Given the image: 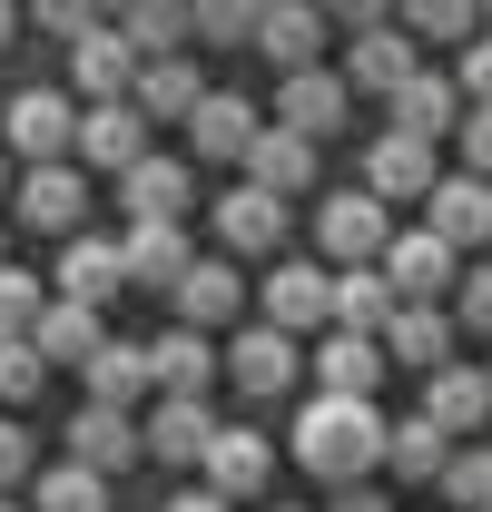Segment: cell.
Instances as JSON below:
<instances>
[{
    "instance_id": "cell-56",
    "label": "cell",
    "mask_w": 492,
    "mask_h": 512,
    "mask_svg": "<svg viewBox=\"0 0 492 512\" xmlns=\"http://www.w3.org/2000/svg\"><path fill=\"white\" fill-rule=\"evenodd\" d=\"M483 375H492V365H483Z\"/></svg>"
},
{
    "instance_id": "cell-36",
    "label": "cell",
    "mask_w": 492,
    "mask_h": 512,
    "mask_svg": "<svg viewBox=\"0 0 492 512\" xmlns=\"http://www.w3.org/2000/svg\"><path fill=\"white\" fill-rule=\"evenodd\" d=\"M128 40H138V60H168L187 40V0H128V20H119Z\"/></svg>"
},
{
    "instance_id": "cell-38",
    "label": "cell",
    "mask_w": 492,
    "mask_h": 512,
    "mask_svg": "<svg viewBox=\"0 0 492 512\" xmlns=\"http://www.w3.org/2000/svg\"><path fill=\"white\" fill-rule=\"evenodd\" d=\"M40 384H50V355L30 335H0V404H40Z\"/></svg>"
},
{
    "instance_id": "cell-55",
    "label": "cell",
    "mask_w": 492,
    "mask_h": 512,
    "mask_svg": "<svg viewBox=\"0 0 492 512\" xmlns=\"http://www.w3.org/2000/svg\"><path fill=\"white\" fill-rule=\"evenodd\" d=\"M483 30H492V0H483Z\"/></svg>"
},
{
    "instance_id": "cell-8",
    "label": "cell",
    "mask_w": 492,
    "mask_h": 512,
    "mask_svg": "<svg viewBox=\"0 0 492 512\" xmlns=\"http://www.w3.org/2000/svg\"><path fill=\"white\" fill-rule=\"evenodd\" d=\"M69 148H79L89 168H109V178H119L128 158H148V119H138V99H89L79 128H69Z\"/></svg>"
},
{
    "instance_id": "cell-34",
    "label": "cell",
    "mask_w": 492,
    "mask_h": 512,
    "mask_svg": "<svg viewBox=\"0 0 492 512\" xmlns=\"http://www.w3.org/2000/svg\"><path fill=\"white\" fill-rule=\"evenodd\" d=\"M79 375H89L99 404H138V394H158V384H148V345H109V335H99V355H89Z\"/></svg>"
},
{
    "instance_id": "cell-28",
    "label": "cell",
    "mask_w": 492,
    "mask_h": 512,
    "mask_svg": "<svg viewBox=\"0 0 492 512\" xmlns=\"http://www.w3.org/2000/svg\"><path fill=\"white\" fill-rule=\"evenodd\" d=\"M119 286H128V266H119V237H69V247H60V286H50V296L109 306Z\"/></svg>"
},
{
    "instance_id": "cell-44",
    "label": "cell",
    "mask_w": 492,
    "mask_h": 512,
    "mask_svg": "<svg viewBox=\"0 0 492 512\" xmlns=\"http://www.w3.org/2000/svg\"><path fill=\"white\" fill-rule=\"evenodd\" d=\"M453 138H463L473 178H492V109H463V119H453Z\"/></svg>"
},
{
    "instance_id": "cell-32",
    "label": "cell",
    "mask_w": 492,
    "mask_h": 512,
    "mask_svg": "<svg viewBox=\"0 0 492 512\" xmlns=\"http://www.w3.org/2000/svg\"><path fill=\"white\" fill-rule=\"evenodd\" d=\"M404 296L384 286V266H335V316L325 325H355V335H384V316H394Z\"/></svg>"
},
{
    "instance_id": "cell-42",
    "label": "cell",
    "mask_w": 492,
    "mask_h": 512,
    "mask_svg": "<svg viewBox=\"0 0 492 512\" xmlns=\"http://www.w3.org/2000/svg\"><path fill=\"white\" fill-rule=\"evenodd\" d=\"M453 89H463V109H492V30L463 40V69H453Z\"/></svg>"
},
{
    "instance_id": "cell-18",
    "label": "cell",
    "mask_w": 492,
    "mask_h": 512,
    "mask_svg": "<svg viewBox=\"0 0 492 512\" xmlns=\"http://www.w3.org/2000/svg\"><path fill=\"white\" fill-rule=\"evenodd\" d=\"M424 227L443 247H483L492 237V178H473V168H463V178H433L424 188Z\"/></svg>"
},
{
    "instance_id": "cell-43",
    "label": "cell",
    "mask_w": 492,
    "mask_h": 512,
    "mask_svg": "<svg viewBox=\"0 0 492 512\" xmlns=\"http://www.w3.org/2000/svg\"><path fill=\"white\" fill-rule=\"evenodd\" d=\"M20 483H30V424L0 414V493H20Z\"/></svg>"
},
{
    "instance_id": "cell-51",
    "label": "cell",
    "mask_w": 492,
    "mask_h": 512,
    "mask_svg": "<svg viewBox=\"0 0 492 512\" xmlns=\"http://www.w3.org/2000/svg\"><path fill=\"white\" fill-rule=\"evenodd\" d=\"M0 197H10V158H0Z\"/></svg>"
},
{
    "instance_id": "cell-37",
    "label": "cell",
    "mask_w": 492,
    "mask_h": 512,
    "mask_svg": "<svg viewBox=\"0 0 492 512\" xmlns=\"http://www.w3.org/2000/svg\"><path fill=\"white\" fill-rule=\"evenodd\" d=\"M414 40H473L483 30V0H394Z\"/></svg>"
},
{
    "instance_id": "cell-20",
    "label": "cell",
    "mask_w": 492,
    "mask_h": 512,
    "mask_svg": "<svg viewBox=\"0 0 492 512\" xmlns=\"http://www.w3.org/2000/svg\"><path fill=\"white\" fill-rule=\"evenodd\" d=\"M207 434H217V414H207V394H158V414L138 424V444H148V463H197L207 453Z\"/></svg>"
},
{
    "instance_id": "cell-19",
    "label": "cell",
    "mask_w": 492,
    "mask_h": 512,
    "mask_svg": "<svg viewBox=\"0 0 492 512\" xmlns=\"http://www.w3.org/2000/svg\"><path fill=\"white\" fill-rule=\"evenodd\" d=\"M246 40H256L276 69H315V60H325V10H315V0H266Z\"/></svg>"
},
{
    "instance_id": "cell-26",
    "label": "cell",
    "mask_w": 492,
    "mask_h": 512,
    "mask_svg": "<svg viewBox=\"0 0 492 512\" xmlns=\"http://www.w3.org/2000/svg\"><path fill=\"white\" fill-rule=\"evenodd\" d=\"M148 384H158V394H207V384H217V345H207V325H168V335L148 345Z\"/></svg>"
},
{
    "instance_id": "cell-6",
    "label": "cell",
    "mask_w": 492,
    "mask_h": 512,
    "mask_svg": "<svg viewBox=\"0 0 492 512\" xmlns=\"http://www.w3.org/2000/svg\"><path fill=\"white\" fill-rule=\"evenodd\" d=\"M453 335H463L453 306H394L374 345H384V365H394V375H433V365H453Z\"/></svg>"
},
{
    "instance_id": "cell-15",
    "label": "cell",
    "mask_w": 492,
    "mask_h": 512,
    "mask_svg": "<svg viewBox=\"0 0 492 512\" xmlns=\"http://www.w3.org/2000/svg\"><path fill=\"white\" fill-rule=\"evenodd\" d=\"M69 128H79V109H69L60 89H20V99H0V138H10L20 158H69Z\"/></svg>"
},
{
    "instance_id": "cell-27",
    "label": "cell",
    "mask_w": 492,
    "mask_h": 512,
    "mask_svg": "<svg viewBox=\"0 0 492 512\" xmlns=\"http://www.w3.org/2000/svg\"><path fill=\"white\" fill-rule=\"evenodd\" d=\"M424 414L463 444V434H483V414H492V375H473V365H433L424 375Z\"/></svg>"
},
{
    "instance_id": "cell-11",
    "label": "cell",
    "mask_w": 492,
    "mask_h": 512,
    "mask_svg": "<svg viewBox=\"0 0 492 512\" xmlns=\"http://www.w3.org/2000/svg\"><path fill=\"white\" fill-rule=\"evenodd\" d=\"M246 188H276V197H306L315 188V138H296V128L256 119V138H246Z\"/></svg>"
},
{
    "instance_id": "cell-46",
    "label": "cell",
    "mask_w": 492,
    "mask_h": 512,
    "mask_svg": "<svg viewBox=\"0 0 492 512\" xmlns=\"http://www.w3.org/2000/svg\"><path fill=\"white\" fill-rule=\"evenodd\" d=\"M453 325L492 335V266H483V276H463V306H453Z\"/></svg>"
},
{
    "instance_id": "cell-4",
    "label": "cell",
    "mask_w": 492,
    "mask_h": 512,
    "mask_svg": "<svg viewBox=\"0 0 492 512\" xmlns=\"http://www.w3.org/2000/svg\"><path fill=\"white\" fill-rule=\"evenodd\" d=\"M453 256H463V247H443L433 227H394L374 266H384V286H394L404 306H433V296H453Z\"/></svg>"
},
{
    "instance_id": "cell-35",
    "label": "cell",
    "mask_w": 492,
    "mask_h": 512,
    "mask_svg": "<svg viewBox=\"0 0 492 512\" xmlns=\"http://www.w3.org/2000/svg\"><path fill=\"white\" fill-rule=\"evenodd\" d=\"M30 512H109V473H89V463L69 453V463H50V473L30 483Z\"/></svg>"
},
{
    "instance_id": "cell-2",
    "label": "cell",
    "mask_w": 492,
    "mask_h": 512,
    "mask_svg": "<svg viewBox=\"0 0 492 512\" xmlns=\"http://www.w3.org/2000/svg\"><path fill=\"white\" fill-rule=\"evenodd\" d=\"M217 375L237 384V394H256V404H276V394H296L306 355H296V335H286V325H246L237 345L217 355Z\"/></svg>"
},
{
    "instance_id": "cell-16",
    "label": "cell",
    "mask_w": 492,
    "mask_h": 512,
    "mask_svg": "<svg viewBox=\"0 0 492 512\" xmlns=\"http://www.w3.org/2000/svg\"><path fill=\"white\" fill-rule=\"evenodd\" d=\"M69 453L89 463V473H128V463H148V444H138V414L128 404H79V424H69Z\"/></svg>"
},
{
    "instance_id": "cell-41",
    "label": "cell",
    "mask_w": 492,
    "mask_h": 512,
    "mask_svg": "<svg viewBox=\"0 0 492 512\" xmlns=\"http://www.w3.org/2000/svg\"><path fill=\"white\" fill-rule=\"evenodd\" d=\"M40 306H50V286H40V276H20V266H0V335H30Z\"/></svg>"
},
{
    "instance_id": "cell-33",
    "label": "cell",
    "mask_w": 492,
    "mask_h": 512,
    "mask_svg": "<svg viewBox=\"0 0 492 512\" xmlns=\"http://www.w3.org/2000/svg\"><path fill=\"white\" fill-rule=\"evenodd\" d=\"M443 453H453V434H443L433 414H404V424H384V463H394L404 483H443Z\"/></svg>"
},
{
    "instance_id": "cell-13",
    "label": "cell",
    "mask_w": 492,
    "mask_h": 512,
    "mask_svg": "<svg viewBox=\"0 0 492 512\" xmlns=\"http://www.w3.org/2000/svg\"><path fill=\"white\" fill-rule=\"evenodd\" d=\"M128 79H138V40L109 30V20H89V30L69 40V89H89V99H128Z\"/></svg>"
},
{
    "instance_id": "cell-1",
    "label": "cell",
    "mask_w": 492,
    "mask_h": 512,
    "mask_svg": "<svg viewBox=\"0 0 492 512\" xmlns=\"http://www.w3.org/2000/svg\"><path fill=\"white\" fill-rule=\"evenodd\" d=\"M286 453L306 463L315 483H365L374 463H384V414H374V394H315L306 414H296V434Z\"/></svg>"
},
{
    "instance_id": "cell-3",
    "label": "cell",
    "mask_w": 492,
    "mask_h": 512,
    "mask_svg": "<svg viewBox=\"0 0 492 512\" xmlns=\"http://www.w3.org/2000/svg\"><path fill=\"white\" fill-rule=\"evenodd\" d=\"M384 237H394V217H384V197H374V188H335L325 207H315V247L335 256V266H374Z\"/></svg>"
},
{
    "instance_id": "cell-30",
    "label": "cell",
    "mask_w": 492,
    "mask_h": 512,
    "mask_svg": "<svg viewBox=\"0 0 492 512\" xmlns=\"http://www.w3.org/2000/svg\"><path fill=\"white\" fill-rule=\"evenodd\" d=\"M168 306H178V325H227L246 306V286H237V266H217V256L197 266V256H187V276L168 286Z\"/></svg>"
},
{
    "instance_id": "cell-9",
    "label": "cell",
    "mask_w": 492,
    "mask_h": 512,
    "mask_svg": "<svg viewBox=\"0 0 492 512\" xmlns=\"http://www.w3.org/2000/svg\"><path fill=\"white\" fill-rule=\"evenodd\" d=\"M187 148H197V168H237L246 138H256V99H237V89H207L197 109H187Z\"/></svg>"
},
{
    "instance_id": "cell-24",
    "label": "cell",
    "mask_w": 492,
    "mask_h": 512,
    "mask_svg": "<svg viewBox=\"0 0 492 512\" xmlns=\"http://www.w3.org/2000/svg\"><path fill=\"white\" fill-rule=\"evenodd\" d=\"M128 99H138V119H148V128H178L187 109L207 99V79H197V60H178V50H168V60H138Z\"/></svg>"
},
{
    "instance_id": "cell-39",
    "label": "cell",
    "mask_w": 492,
    "mask_h": 512,
    "mask_svg": "<svg viewBox=\"0 0 492 512\" xmlns=\"http://www.w3.org/2000/svg\"><path fill=\"white\" fill-rule=\"evenodd\" d=\"M256 10H266V0H187V30L217 40V50H237L246 30H256Z\"/></svg>"
},
{
    "instance_id": "cell-40",
    "label": "cell",
    "mask_w": 492,
    "mask_h": 512,
    "mask_svg": "<svg viewBox=\"0 0 492 512\" xmlns=\"http://www.w3.org/2000/svg\"><path fill=\"white\" fill-rule=\"evenodd\" d=\"M443 493H453L463 512H483L492 503V453L483 444H453V453H443Z\"/></svg>"
},
{
    "instance_id": "cell-23",
    "label": "cell",
    "mask_w": 492,
    "mask_h": 512,
    "mask_svg": "<svg viewBox=\"0 0 492 512\" xmlns=\"http://www.w3.org/2000/svg\"><path fill=\"white\" fill-rule=\"evenodd\" d=\"M119 266H128V286L168 296V286L187 276V227H178V217H148V227H128V237H119Z\"/></svg>"
},
{
    "instance_id": "cell-57",
    "label": "cell",
    "mask_w": 492,
    "mask_h": 512,
    "mask_svg": "<svg viewBox=\"0 0 492 512\" xmlns=\"http://www.w3.org/2000/svg\"><path fill=\"white\" fill-rule=\"evenodd\" d=\"M483 512H492V503H483Z\"/></svg>"
},
{
    "instance_id": "cell-17",
    "label": "cell",
    "mask_w": 492,
    "mask_h": 512,
    "mask_svg": "<svg viewBox=\"0 0 492 512\" xmlns=\"http://www.w3.org/2000/svg\"><path fill=\"white\" fill-rule=\"evenodd\" d=\"M286 227H296V217H286L276 188H227V197H217V237H227V256H276Z\"/></svg>"
},
{
    "instance_id": "cell-49",
    "label": "cell",
    "mask_w": 492,
    "mask_h": 512,
    "mask_svg": "<svg viewBox=\"0 0 492 512\" xmlns=\"http://www.w3.org/2000/svg\"><path fill=\"white\" fill-rule=\"evenodd\" d=\"M168 512H227V493H207V483H197V493H178Z\"/></svg>"
},
{
    "instance_id": "cell-29",
    "label": "cell",
    "mask_w": 492,
    "mask_h": 512,
    "mask_svg": "<svg viewBox=\"0 0 492 512\" xmlns=\"http://www.w3.org/2000/svg\"><path fill=\"white\" fill-rule=\"evenodd\" d=\"M306 375L325 384V394H374V384L394 375V365H384V345H374V335H355V325H335V335H325V355H315Z\"/></svg>"
},
{
    "instance_id": "cell-21",
    "label": "cell",
    "mask_w": 492,
    "mask_h": 512,
    "mask_svg": "<svg viewBox=\"0 0 492 512\" xmlns=\"http://www.w3.org/2000/svg\"><path fill=\"white\" fill-rule=\"evenodd\" d=\"M384 109H394V128H414V138H453V119H463V89H453L443 69H404V79L384 89Z\"/></svg>"
},
{
    "instance_id": "cell-50",
    "label": "cell",
    "mask_w": 492,
    "mask_h": 512,
    "mask_svg": "<svg viewBox=\"0 0 492 512\" xmlns=\"http://www.w3.org/2000/svg\"><path fill=\"white\" fill-rule=\"evenodd\" d=\"M10 30H20V10H10V0H0V50H10Z\"/></svg>"
},
{
    "instance_id": "cell-31",
    "label": "cell",
    "mask_w": 492,
    "mask_h": 512,
    "mask_svg": "<svg viewBox=\"0 0 492 512\" xmlns=\"http://www.w3.org/2000/svg\"><path fill=\"white\" fill-rule=\"evenodd\" d=\"M404 69H424V60H414V30H355V50H345V89L384 99Z\"/></svg>"
},
{
    "instance_id": "cell-12",
    "label": "cell",
    "mask_w": 492,
    "mask_h": 512,
    "mask_svg": "<svg viewBox=\"0 0 492 512\" xmlns=\"http://www.w3.org/2000/svg\"><path fill=\"white\" fill-rule=\"evenodd\" d=\"M335 316V276L306 266V256H276L266 266V325H286V335H306V325Z\"/></svg>"
},
{
    "instance_id": "cell-22",
    "label": "cell",
    "mask_w": 492,
    "mask_h": 512,
    "mask_svg": "<svg viewBox=\"0 0 492 512\" xmlns=\"http://www.w3.org/2000/svg\"><path fill=\"white\" fill-rule=\"evenodd\" d=\"M365 188L394 207V197H424L433 188V138H414V128H384L365 148Z\"/></svg>"
},
{
    "instance_id": "cell-14",
    "label": "cell",
    "mask_w": 492,
    "mask_h": 512,
    "mask_svg": "<svg viewBox=\"0 0 492 512\" xmlns=\"http://www.w3.org/2000/svg\"><path fill=\"white\" fill-rule=\"evenodd\" d=\"M345 109H355V89L335 69H286V89H276V128H296V138H335Z\"/></svg>"
},
{
    "instance_id": "cell-7",
    "label": "cell",
    "mask_w": 492,
    "mask_h": 512,
    "mask_svg": "<svg viewBox=\"0 0 492 512\" xmlns=\"http://www.w3.org/2000/svg\"><path fill=\"white\" fill-rule=\"evenodd\" d=\"M197 473H207V493L246 503V493H266V473H276V444H266L256 424H217V434H207V453H197Z\"/></svg>"
},
{
    "instance_id": "cell-45",
    "label": "cell",
    "mask_w": 492,
    "mask_h": 512,
    "mask_svg": "<svg viewBox=\"0 0 492 512\" xmlns=\"http://www.w3.org/2000/svg\"><path fill=\"white\" fill-rule=\"evenodd\" d=\"M40 10V30H60V40H79L89 20H99V0H30Z\"/></svg>"
},
{
    "instance_id": "cell-47",
    "label": "cell",
    "mask_w": 492,
    "mask_h": 512,
    "mask_svg": "<svg viewBox=\"0 0 492 512\" xmlns=\"http://www.w3.org/2000/svg\"><path fill=\"white\" fill-rule=\"evenodd\" d=\"M315 10H325V20H345V30H384V10H394V0H315Z\"/></svg>"
},
{
    "instance_id": "cell-5",
    "label": "cell",
    "mask_w": 492,
    "mask_h": 512,
    "mask_svg": "<svg viewBox=\"0 0 492 512\" xmlns=\"http://www.w3.org/2000/svg\"><path fill=\"white\" fill-rule=\"evenodd\" d=\"M10 197H20V217H30L40 237H79V217H89V178H79L69 158H30Z\"/></svg>"
},
{
    "instance_id": "cell-52",
    "label": "cell",
    "mask_w": 492,
    "mask_h": 512,
    "mask_svg": "<svg viewBox=\"0 0 492 512\" xmlns=\"http://www.w3.org/2000/svg\"><path fill=\"white\" fill-rule=\"evenodd\" d=\"M0 266H10V237H0Z\"/></svg>"
},
{
    "instance_id": "cell-48",
    "label": "cell",
    "mask_w": 492,
    "mask_h": 512,
    "mask_svg": "<svg viewBox=\"0 0 492 512\" xmlns=\"http://www.w3.org/2000/svg\"><path fill=\"white\" fill-rule=\"evenodd\" d=\"M335 512H384V493L374 483H335Z\"/></svg>"
},
{
    "instance_id": "cell-54",
    "label": "cell",
    "mask_w": 492,
    "mask_h": 512,
    "mask_svg": "<svg viewBox=\"0 0 492 512\" xmlns=\"http://www.w3.org/2000/svg\"><path fill=\"white\" fill-rule=\"evenodd\" d=\"M266 512H296V503H266Z\"/></svg>"
},
{
    "instance_id": "cell-10",
    "label": "cell",
    "mask_w": 492,
    "mask_h": 512,
    "mask_svg": "<svg viewBox=\"0 0 492 512\" xmlns=\"http://www.w3.org/2000/svg\"><path fill=\"white\" fill-rule=\"evenodd\" d=\"M187 197H197V178H187V158H128L119 168V217L128 227H148V217H187Z\"/></svg>"
},
{
    "instance_id": "cell-53",
    "label": "cell",
    "mask_w": 492,
    "mask_h": 512,
    "mask_svg": "<svg viewBox=\"0 0 492 512\" xmlns=\"http://www.w3.org/2000/svg\"><path fill=\"white\" fill-rule=\"evenodd\" d=\"M0 512H20V503H10V493H0Z\"/></svg>"
},
{
    "instance_id": "cell-25",
    "label": "cell",
    "mask_w": 492,
    "mask_h": 512,
    "mask_svg": "<svg viewBox=\"0 0 492 512\" xmlns=\"http://www.w3.org/2000/svg\"><path fill=\"white\" fill-rule=\"evenodd\" d=\"M99 335H109V325H99V306H79V296H50V306H40V325H30V345H40V355H50V375H79V365H89V355H99Z\"/></svg>"
}]
</instances>
